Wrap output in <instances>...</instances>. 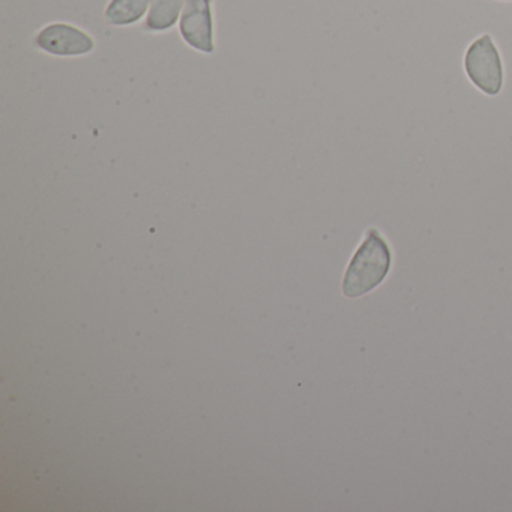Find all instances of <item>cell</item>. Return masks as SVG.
<instances>
[{
	"label": "cell",
	"instance_id": "5b68a950",
	"mask_svg": "<svg viewBox=\"0 0 512 512\" xmlns=\"http://www.w3.org/2000/svg\"><path fill=\"white\" fill-rule=\"evenodd\" d=\"M152 0H112L106 8V22L118 28L136 25L148 13Z\"/></svg>",
	"mask_w": 512,
	"mask_h": 512
},
{
	"label": "cell",
	"instance_id": "8992f818",
	"mask_svg": "<svg viewBox=\"0 0 512 512\" xmlns=\"http://www.w3.org/2000/svg\"><path fill=\"white\" fill-rule=\"evenodd\" d=\"M185 0H152L146 17L145 29L148 32L170 31L178 23Z\"/></svg>",
	"mask_w": 512,
	"mask_h": 512
},
{
	"label": "cell",
	"instance_id": "52a82bcc",
	"mask_svg": "<svg viewBox=\"0 0 512 512\" xmlns=\"http://www.w3.org/2000/svg\"><path fill=\"white\" fill-rule=\"evenodd\" d=\"M497 2H512V0H497Z\"/></svg>",
	"mask_w": 512,
	"mask_h": 512
},
{
	"label": "cell",
	"instance_id": "277c9868",
	"mask_svg": "<svg viewBox=\"0 0 512 512\" xmlns=\"http://www.w3.org/2000/svg\"><path fill=\"white\" fill-rule=\"evenodd\" d=\"M35 46L47 55L59 58H77L89 55L95 49L91 35L76 26L53 23L41 29L35 38Z\"/></svg>",
	"mask_w": 512,
	"mask_h": 512
},
{
	"label": "cell",
	"instance_id": "3957f363",
	"mask_svg": "<svg viewBox=\"0 0 512 512\" xmlns=\"http://www.w3.org/2000/svg\"><path fill=\"white\" fill-rule=\"evenodd\" d=\"M179 32L191 49L212 55L215 52L212 0H185Z\"/></svg>",
	"mask_w": 512,
	"mask_h": 512
},
{
	"label": "cell",
	"instance_id": "6da1fadb",
	"mask_svg": "<svg viewBox=\"0 0 512 512\" xmlns=\"http://www.w3.org/2000/svg\"><path fill=\"white\" fill-rule=\"evenodd\" d=\"M392 260V248L385 236L374 227L368 229L344 274V296L359 298L373 292L391 272Z\"/></svg>",
	"mask_w": 512,
	"mask_h": 512
},
{
	"label": "cell",
	"instance_id": "7a4b0ae2",
	"mask_svg": "<svg viewBox=\"0 0 512 512\" xmlns=\"http://www.w3.org/2000/svg\"><path fill=\"white\" fill-rule=\"evenodd\" d=\"M464 73L473 86L488 97H497L505 83V68L499 47L490 34L473 40L464 53Z\"/></svg>",
	"mask_w": 512,
	"mask_h": 512
}]
</instances>
